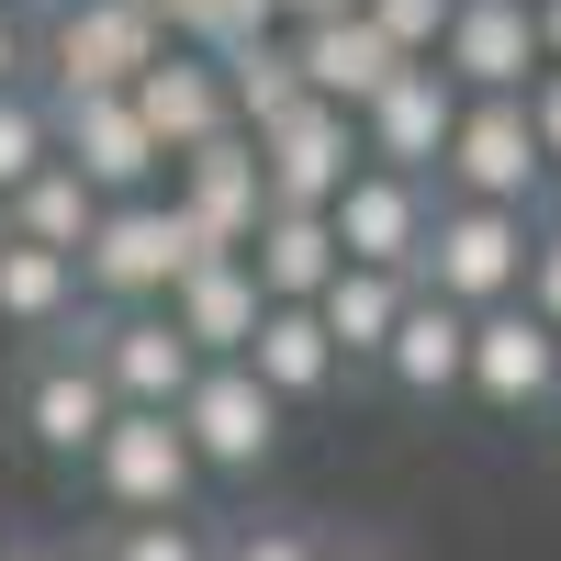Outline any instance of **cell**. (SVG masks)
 <instances>
[{"label": "cell", "mask_w": 561, "mask_h": 561, "mask_svg": "<svg viewBox=\"0 0 561 561\" xmlns=\"http://www.w3.org/2000/svg\"><path fill=\"white\" fill-rule=\"evenodd\" d=\"M214 248L180 225V203H102V225H90V248H79V293L102 304V314H147L169 304V280L180 270H203Z\"/></svg>", "instance_id": "1"}, {"label": "cell", "mask_w": 561, "mask_h": 561, "mask_svg": "<svg viewBox=\"0 0 561 561\" xmlns=\"http://www.w3.org/2000/svg\"><path fill=\"white\" fill-rule=\"evenodd\" d=\"M517 280H528V214H494V203H449L427 214V248H415V293H438L460 314H494V304H517Z\"/></svg>", "instance_id": "2"}, {"label": "cell", "mask_w": 561, "mask_h": 561, "mask_svg": "<svg viewBox=\"0 0 561 561\" xmlns=\"http://www.w3.org/2000/svg\"><path fill=\"white\" fill-rule=\"evenodd\" d=\"M169 57V34L147 0H57L45 23V102H79V90H135Z\"/></svg>", "instance_id": "3"}, {"label": "cell", "mask_w": 561, "mask_h": 561, "mask_svg": "<svg viewBox=\"0 0 561 561\" xmlns=\"http://www.w3.org/2000/svg\"><path fill=\"white\" fill-rule=\"evenodd\" d=\"M90 483H102V505H124V517H180L192 483H203V460L180 438V415L113 404V427L90 438Z\"/></svg>", "instance_id": "4"}, {"label": "cell", "mask_w": 561, "mask_h": 561, "mask_svg": "<svg viewBox=\"0 0 561 561\" xmlns=\"http://www.w3.org/2000/svg\"><path fill=\"white\" fill-rule=\"evenodd\" d=\"M438 180H449V203H494V214H528V225H539V192H550V169L528 147V113L517 102H460Z\"/></svg>", "instance_id": "5"}, {"label": "cell", "mask_w": 561, "mask_h": 561, "mask_svg": "<svg viewBox=\"0 0 561 561\" xmlns=\"http://www.w3.org/2000/svg\"><path fill=\"white\" fill-rule=\"evenodd\" d=\"M259 147V192H270V214H325L348 192V169H359V124L337 113V102H293L270 135H248Z\"/></svg>", "instance_id": "6"}, {"label": "cell", "mask_w": 561, "mask_h": 561, "mask_svg": "<svg viewBox=\"0 0 561 561\" xmlns=\"http://www.w3.org/2000/svg\"><path fill=\"white\" fill-rule=\"evenodd\" d=\"M427 214H438V192L427 180H393V169H348V192L325 203V237H337V270H393V280H415V248H427Z\"/></svg>", "instance_id": "7"}, {"label": "cell", "mask_w": 561, "mask_h": 561, "mask_svg": "<svg viewBox=\"0 0 561 561\" xmlns=\"http://www.w3.org/2000/svg\"><path fill=\"white\" fill-rule=\"evenodd\" d=\"M348 124H359V158H370V169H393V180H438L449 124H460V90H449L427 57H404V68L370 90Z\"/></svg>", "instance_id": "8"}, {"label": "cell", "mask_w": 561, "mask_h": 561, "mask_svg": "<svg viewBox=\"0 0 561 561\" xmlns=\"http://www.w3.org/2000/svg\"><path fill=\"white\" fill-rule=\"evenodd\" d=\"M169 415H180V438H192L203 472H259V460L280 449V415H293V404H270L248 382V359H203L192 393H180Z\"/></svg>", "instance_id": "9"}, {"label": "cell", "mask_w": 561, "mask_h": 561, "mask_svg": "<svg viewBox=\"0 0 561 561\" xmlns=\"http://www.w3.org/2000/svg\"><path fill=\"white\" fill-rule=\"evenodd\" d=\"M460 393H472L483 415H539V404H561V337H550L528 304L472 314V359H460Z\"/></svg>", "instance_id": "10"}, {"label": "cell", "mask_w": 561, "mask_h": 561, "mask_svg": "<svg viewBox=\"0 0 561 561\" xmlns=\"http://www.w3.org/2000/svg\"><path fill=\"white\" fill-rule=\"evenodd\" d=\"M427 68L460 90V102H517V90L539 79V23H528V0H460Z\"/></svg>", "instance_id": "11"}, {"label": "cell", "mask_w": 561, "mask_h": 561, "mask_svg": "<svg viewBox=\"0 0 561 561\" xmlns=\"http://www.w3.org/2000/svg\"><path fill=\"white\" fill-rule=\"evenodd\" d=\"M45 113H57V158H68L102 203H147V192H158L169 158L147 147V124H135L124 90H79V102H45Z\"/></svg>", "instance_id": "12"}, {"label": "cell", "mask_w": 561, "mask_h": 561, "mask_svg": "<svg viewBox=\"0 0 561 561\" xmlns=\"http://www.w3.org/2000/svg\"><path fill=\"white\" fill-rule=\"evenodd\" d=\"M169 203H180V225H192L214 259H248L259 214H270V192H259V147H248V135H214V147L169 158Z\"/></svg>", "instance_id": "13"}, {"label": "cell", "mask_w": 561, "mask_h": 561, "mask_svg": "<svg viewBox=\"0 0 561 561\" xmlns=\"http://www.w3.org/2000/svg\"><path fill=\"white\" fill-rule=\"evenodd\" d=\"M90 314H102V304H90ZM90 370H102V393L113 404H147V415H169L180 393H192V337H180V325L147 304V314H102V325H90Z\"/></svg>", "instance_id": "14"}, {"label": "cell", "mask_w": 561, "mask_h": 561, "mask_svg": "<svg viewBox=\"0 0 561 561\" xmlns=\"http://www.w3.org/2000/svg\"><path fill=\"white\" fill-rule=\"evenodd\" d=\"M124 102H135V124H147V147H158V158H192V147H214V135H237L225 68H214V57H192V45H169V57L135 79Z\"/></svg>", "instance_id": "15"}, {"label": "cell", "mask_w": 561, "mask_h": 561, "mask_svg": "<svg viewBox=\"0 0 561 561\" xmlns=\"http://www.w3.org/2000/svg\"><path fill=\"white\" fill-rule=\"evenodd\" d=\"M12 415H23V438L45 460H90V438L113 427V393H102V370L79 348H34V370L12 382Z\"/></svg>", "instance_id": "16"}, {"label": "cell", "mask_w": 561, "mask_h": 561, "mask_svg": "<svg viewBox=\"0 0 561 561\" xmlns=\"http://www.w3.org/2000/svg\"><path fill=\"white\" fill-rule=\"evenodd\" d=\"M180 337H192V359H248V337H259V280H248V259H203V270H180L169 280V304H158Z\"/></svg>", "instance_id": "17"}, {"label": "cell", "mask_w": 561, "mask_h": 561, "mask_svg": "<svg viewBox=\"0 0 561 561\" xmlns=\"http://www.w3.org/2000/svg\"><path fill=\"white\" fill-rule=\"evenodd\" d=\"M460 359H472V314L438 304V293H404L393 337H382V382L415 393V404H449L460 393Z\"/></svg>", "instance_id": "18"}, {"label": "cell", "mask_w": 561, "mask_h": 561, "mask_svg": "<svg viewBox=\"0 0 561 561\" xmlns=\"http://www.w3.org/2000/svg\"><path fill=\"white\" fill-rule=\"evenodd\" d=\"M293 68H304V102H337V113H359V102H370V90H382L404 57H393V45L370 34L359 12H337V23H304V34H293Z\"/></svg>", "instance_id": "19"}, {"label": "cell", "mask_w": 561, "mask_h": 561, "mask_svg": "<svg viewBox=\"0 0 561 561\" xmlns=\"http://www.w3.org/2000/svg\"><path fill=\"white\" fill-rule=\"evenodd\" d=\"M248 382H259L270 404H314L325 382H337V348H325L314 304H270V314H259V337H248Z\"/></svg>", "instance_id": "20"}, {"label": "cell", "mask_w": 561, "mask_h": 561, "mask_svg": "<svg viewBox=\"0 0 561 561\" xmlns=\"http://www.w3.org/2000/svg\"><path fill=\"white\" fill-rule=\"evenodd\" d=\"M90 225H102V192L68 169V158H45L12 203H0V237H23V248H57L68 270H79V248H90Z\"/></svg>", "instance_id": "21"}, {"label": "cell", "mask_w": 561, "mask_h": 561, "mask_svg": "<svg viewBox=\"0 0 561 561\" xmlns=\"http://www.w3.org/2000/svg\"><path fill=\"white\" fill-rule=\"evenodd\" d=\"M248 280H259V304H314L325 280H337V237H325V214H259Z\"/></svg>", "instance_id": "22"}, {"label": "cell", "mask_w": 561, "mask_h": 561, "mask_svg": "<svg viewBox=\"0 0 561 561\" xmlns=\"http://www.w3.org/2000/svg\"><path fill=\"white\" fill-rule=\"evenodd\" d=\"M404 293H415V280H393V270H337V280L314 293V325H325V348H337V370H348V359H382Z\"/></svg>", "instance_id": "23"}, {"label": "cell", "mask_w": 561, "mask_h": 561, "mask_svg": "<svg viewBox=\"0 0 561 561\" xmlns=\"http://www.w3.org/2000/svg\"><path fill=\"white\" fill-rule=\"evenodd\" d=\"M68 314H79V270H68L57 248L0 237V325H23V337H57Z\"/></svg>", "instance_id": "24"}, {"label": "cell", "mask_w": 561, "mask_h": 561, "mask_svg": "<svg viewBox=\"0 0 561 561\" xmlns=\"http://www.w3.org/2000/svg\"><path fill=\"white\" fill-rule=\"evenodd\" d=\"M225 68V102H237V135H270L280 113L304 102V68H293V34H259L237 45V57H214Z\"/></svg>", "instance_id": "25"}, {"label": "cell", "mask_w": 561, "mask_h": 561, "mask_svg": "<svg viewBox=\"0 0 561 561\" xmlns=\"http://www.w3.org/2000/svg\"><path fill=\"white\" fill-rule=\"evenodd\" d=\"M45 158H57V113H45V90L23 79V90H0V203H12Z\"/></svg>", "instance_id": "26"}, {"label": "cell", "mask_w": 561, "mask_h": 561, "mask_svg": "<svg viewBox=\"0 0 561 561\" xmlns=\"http://www.w3.org/2000/svg\"><path fill=\"white\" fill-rule=\"evenodd\" d=\"M460 0H359V23L393 45V57H438V34H449Z\"/></svg>", "instance_id": "27"}, {"label": "cell", "mask_w": 561, "mask_h": 561, "mask_svg": "<svg viewBox=\"0 0 561 561\" xmlns=\"http://www.w3.org/2000/svg\"><path fill=\"white\" fill-rule=\"evenodd\" d=\"M102 561H214V550H203V528H192V517H124Z\"/></svg>", "instance_id": "28"}, {"label": "cell", "mask_w": 561, "mask_h": 561, "mask_svg": "<svg viewBox=\"0 0 561 561\" xmlns=\"http://www.w3.org/2000/svg\"><path fill=\"white\" fill-rule=\"evenodd\" d=\"M517 304L561 337V225H528V280H517Z\"/></svg>", "instance_id": "29"}, {"label": "cell", "mask_w": 561, "mask_h": 561, "mask_svg": "<svg viewBox=\"0 0 561 561\" xmlns=\"http://www.w3.org/2000/svg\"><path fill=\"white\" fill-rule=\"evenodd\" d=\"M517 113H528V147H539V169L561 180V68H539V79L517 90Z\"/></svg>", "instance_id": "30"}, {"label": "cell", "mask_w": 561, "mask_h": 561, "mask_svg": "<svg viewBox=\"0 0 561 561\" xmlns=\"http://www.w3.org/2000/svg\"><path fill=\"white\" fill-rule=\"evenodd\" d=\"M214 561H325V550H314L304 528H237V539H225Z\"/></svg>", "instance_id": "31"}, {"label": "cell", "mask_w": 561, "mask_h": 561, "mask_svg": "<svg viewBox=\"0 0 561 561\" xmlns=\"http://www.w3.org/2000/svg\"><path fill=\"white\" fill-rule=\"evenodd\" d=\"M23 68H34V34H23L12 0H0V90H23Z\"/></svg>", "instance_id": "32"}, {"label": "cell", "mask_w": 561, "mask_h": 561, "mask_svg": "<svg viewBox=\"0 0 561 561\" xmlns=\"http://www.w3.org/2000/svg\"><path fill=\"white\" fill-rule=\"evenodd\" d=\"M270 12H280V23L304 34V23H337V12H359V0H270Z\"/></svg>", "instance_id": "33"}, {"label": "cell", "mask_w": 561, "mask_h": 561, "mask_svg": "<svg viewBox=\"0 0 561 561\" xmlns=\"http://www.w3.org/2000/svg\"><path fill=\"white\" fill-rule=\"evenodd\" d=\"M528 23H539V68H561V0H528Z\"/></svg>", "instance_id": "34"}, {"label": "cell", "mask_w": 561, "mask_h": 561, "mask_svg": "<svg viewBox=\"0 0 561 561\" xmlns=\"http://www.w3.org/2000/svg\"><path fill=\"white\" fill-rule=\"evenodd\" d=\"M0 561H57V550H34V539H0Z\"/></svg>", "instance_id": "35"}, {"label": "cell", "mask_w": 561, "mask_h": 561, "mask_svg": "<svg viewBox=\"0 0 561 561\" xmlns=\"http://www.w3.org/2000/svg\"><path fill=\"white\" fill-rule=\"evenodd\" d=\"M325 561H382V550H325Z\"/></svg>", "instance_id": "36"}, {"label": "cell", "mask_w": 561, "mask_h": 561, "mask_svg": "<svg viewBox=\"0 0 561 561\" xmlns=\"http://www.w3.org/2000/svg\"><path fill=\"white\" fill-rule=\"evenodd\" d=\"M79 561H102V550H79Z\"/></svg>", "instance_id": "37"}]
</instances>
